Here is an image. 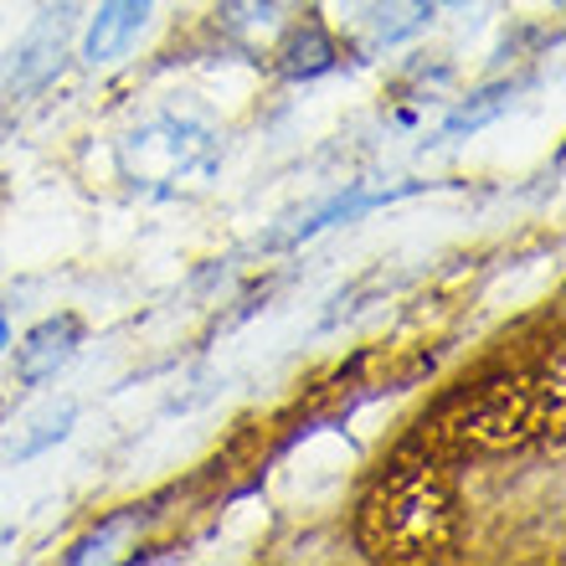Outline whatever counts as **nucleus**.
Returning <instances> with one entry per match:
<instances>
[{
  "mask_svg": "<svg viewBox=\"0 0 566 566\" xmlns=\"http://www.w3.org/2000/svg\"><path fill=\"white\" fill-rule=\"evenodd\" d=\"M11 345V325H6V314H0V350Z\"/></svg>",
  "mask_w": 566,
  "mask_h": 566,
  "instance_id": "nucleus-13",
  "label": "nucleus"
},
{
  "mask_svg": "<svg viewBox=\"0 0 566 566\" xmlns=\"http://www.w3.org/2000/svg\"><path fill=\"white\" fill-rule=\"evenodd\" d=\"M510 98H515V88H490V93H474L469 104H459L453 114H448L443 124V139H459V135H474V129H484L490 119H500L510 108Z\"/></svg>",
  "mask_w": 566,
  "mask_h": 566,
  "instance_id": "nucleus-10",
  "label": "nucleus"
},
{
  "mask_svg": "<svg viewBox=\"0 0 566 566\" xmlns=\"http://www.w3.org/2000/svg\"><path fill=\"white\" fill-rule=\"evenodd\" d=\"M129 525H135L129 515H114V521H108L104 531H93L88 541H77L73 552H67V562H93V556H108V546H114V541H119L124 531H129Z\"/></svg>",
  "mask_w": 566,
  "mask_h": 566,
  "instance_id": "nucleus-11",
  "label": "nucleus"
},
{
  "mask_svg": "<svg viewBox=\"0 0 566 566\" xmlns=\"http://www.w3.org/2000/svg\"><path fill=\"white\" fill-rule=\"evenodd\" d=\"M57 57H62V15H46L42 27L0 62V108L27 98L31 88H42L52 77V67H57Z\"/></svg>",
  "mask_w": 566,
  "mask_h": 566,
  "instance_id": "nucleus-5",
  "label": "nucleus"
},
{
  "mask_svg": "<svg viewBox=\"0 0 566 566\" xmlns=\"http://www.w3.org/2000/svg\"><path fill=\"white\" fill-rule=\"evenodd\" d=\"M459 536V500L443 469L428 459H397L360 500V546L381 562L443 556Z\"/></svg>",
  "mask_w": 566,
  "mask_h": 566,
  "instance_id": "nucleus-2",
  "label": "nucleus"
},
{
  "mask_svg": "<svg viewBox=\"0 0 566 566\" xmlns=\"http://www.w3.org/2000/svg\"><path fill=\"white\" fill-rule=\"evenodd\" d=\"M448 6H453V11H469V6H479V0H448Z\"/></svg>",
  "mask_w": 566,
  "mask_h": 566,
  "instance_id": "nucleus-14",
  "label": "nucleus"
},
{
  "mask_svg": "<svg viewBox=\"0 0 566 566\" xmlns=\"http://www.w3.org/2000/svg\"><path fill=\"white\" fill-rule=\"evenodd\" d=\"M345 21V42L356 52H381L418 36L432 21V0H335Z\"/></svg>",
  "mask_w": 566,
  "mask_h": 566,
  "instance_id": "nucleus-4",
  "label": "nucleus"
},
{
  "mask_svg": "<svg viewBox=\"0 0 566 566\" xmlns=\"http://www.w3.org/2000/svg\"><path fill=\"white\" fill-rule=\"evenodd\" d=\"M556 418H562V350L531 366L463 381L443 402V412L422 422V448L428 453H500L546 432Z\"/></svg>",
  "mask_w": 566,
  "mask_h": 566,
  "instance_id": "nucleus-1",
  "label": "nucleus"
},
{
  "mask_svg": "<svg viewBox=\"0 0 566 566\" xmlns=\"http://www.w3.org/2000/svg\"><path fill=\"white\" fill-rule=\"evenodd\" d=\"M222 165V145L207 124L180 119V114H155L149 124L129 129L119 139V170L129 186L145 196H180L201 191Z\"/></svg>",
  "mask_w": 566,
  "mask_h": 566,
  "instance_id": "nucleus-3",
  "label": "nucleus"
},
{
  "mask_svg": "<svg viewBox=\"0 0 566 566\" xmlns=\"http://www.w3.org/2000/svg\"><path fill=\"white\" fill-rule=\"evenodd\" d=\"M422 180H402V186H387V180H356L350 191H340L329 207H319L310 217V222H298L294 232H289V242H304L314 238V232H325V227H340V222H356V217H366V211L376 207H391V201H402V196H418Z\"/></svg>",
  "mask_w": 566,
  "mask_h": 566,
  "instance_id": "nucleus-7",
  "label": "nucleus"
},
{
  "mask_svg": "<svg viewBox=\"0 0 566 566\" xmlns=\"http://www.w3.org/2000/svg\"><path fill=\"white\" fill-rule=\"evenodd\" d=\"M149 6H155V0H104L98 15H93L88 36H83V57L88 62L119 57L124 46L139 36V27L149 21Z\"/></svg>",
  "mask_w": 566,
  "mask_h": 566,
  "instance_id": "nucleus-9",
  "label": "nucleus"
},
{
  "mask_svg": "<svg viewBox=\"0 0 566 566\" xmlns=\"http://www.w3.org/2000/svg\"><path fill=\"white\" fill-rule=\"evenodd\" d=\"M335 62H340V46H335V36H329L325 21H314V15L294 21L289 36H283V46H279V73L294 77V83L325 77Z\"/></svg>",
  "mask_w": 566,
  "mask_h": 566,
  "instance_id": "nucleus-8",
  "label": "nucleus"
},
{
  "mask_svg": "<svg viewBox=\"0 0 566 566\" xmlns=\"http://www.w3.org/2000/svg\"><path fill=\"white\" fill-rule=\"evenodd\" d=\"M67 422H73V407H57L52 418H42V422H36V428H42V432L21 443V459H27V453H36V448H46V443H52V438H67Z\"/></svg>",
  "mask_w": 566,
  "mask_h": 566,
  "instance_id": "nucleus-12",
  "label": "nucleus"
},
{
  "mask_svg": "<svg viewBox=\"0 0 566 566\" xmlns=\"http://www.w3.org/2000/svg\"><path fill=\"white\" fill-rule=\"evenodd\" d=\"M77 340H83V329H77L73 314H57V319H46V325H36L27 335V345L15 350V376L27 381V387H42V381H52V376L73 360Z\"/></svg>",
  "mask_w": 566,
  "mask_h": 566,
  "instance_id": "nucleus-6",
  "label": "nucleus"
}]
</instances>
